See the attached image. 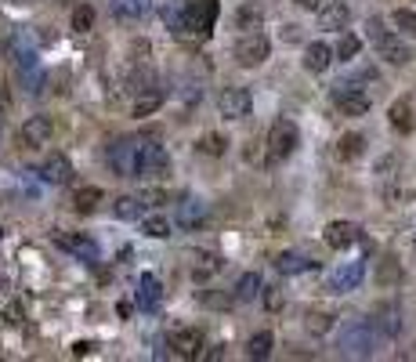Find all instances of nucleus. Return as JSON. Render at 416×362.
Segmentation results:
<instances>
[{
	"instance_id": "a18cd8bd",
	"label": "nucleus",
	"mask_w": 416,
	"mask_h": 362,
	"mask_svg": "<svg viewBox=\"0 0 416 362\" xmlns=\"http://www.w3.org/2000/svg\"><path fill=\"white\" fill-rule=\"evenodd\" d=\"M58 4H69V0H58Z\"/></svg>"
},
{
	"instance_id": "f3484780",
	"label": "nucleus",
	"mask_w": 416,
	"mask_h": 362,
	"mask_svg": "<svg viewBox=\"0 0 416 362\" xmlns=\"http://www.w3.org/2000/svg\"><path fill=\"white\" fill-rule=\"evenodd\" d=\"M326 243L333 250H347L351 243H359V225L355 221H329L326 225Z\"/></svg>"
},
{
	"instance_id": "cd10ccee",
	"label": "nucleus",
	"mask_w": 416,
	"mask_h": 362,
	"mask_svg": "<svg viewBox=\"0 0 416 362\" xmlns=\"http://www.w3.org/2000/svg\"><path fill=\"white\" fill-rule=\"evenodd\" d=\"M271 344H275V337H271L268 329H257V334L250 337V344H246V355L250 359H268L271 355Z\"/></svg>"
},
{
	"instance_id": "0eeeda50",
	"label": "nucleus",
	"mask_w": 416,
	"mask_h": 362,
	"mask_svg": "<svg viewBox=\"0 0 416 362\" xmlns=\"http://www.w3.org/2000/svg\"><path fill=\"white\" fill-rule=\"evenodd\" d=\"M333 105H337L344 116H365L370 113V94L355 84H341L333 91Z\"/></svg>"
},
{
	"instance_id": "b1692460",
	"label": "nucleus",
	"mask_w": 416,
	"mask_h": 362,
	"mask_svg": "<svg viewBox=\"0 0 416 362\" xmlns=\"http://www.w3.org/2000/svg\"><path fill=\"white\" fill-rule=\"evenodd\" d=\"M19 69V80H22V87H26V94H40L44 91V69L37 66V62H26V66H15Z\"/></svg>"
},
{
	"instance_id": "7c9ffc66",
	"label": "nucleus",
	"mask_w": 416,
	"mask_h": 362,
	"mask_svg": "<svg viewBox=\"0 0 416 362\" xmlns=\"http://www.w3.org/2000/svg\"><path fill=\"white\" fill-rule=\"evenodd\" d=\"M261 19H264V11H261L257 4H243V8H239V15H235L239 29H246V33H253V29H261Z\"/></svg>"
},
{
	"instance_id": "f03ea898",
	"label": "nucleus",
	"mask_w": 416,
	"mask_h": 362,
	"mask_svg": "<svg viewBox=\"0 0 416 362\" xmlns=\"http://www.w3.org/2000/svg\"><path fill=\"white\" fill-rule=\"evenodd\" d=\"M170 170V156L167 149L159 145V141H141V149H138V163H134V178H163Z\"/></svg>"
},
{
	"instance_id": "ddd939ff",
	"label": "nucleus",
	"mask_w": 416,
	"mask_h": 362,
	"mask_svg": "<svg viewBox=\"0 0 416 362\" xmlns=\"http://www.w3.org/2000/svg\"><path fill=\"white\" fill-rule=\"evenodd\" d=\"M170 348L178 352L181 359H196V355H203V334H199V329H174V334H170Z\"/></svg>"
},
{
	"instance_id": "aec40b11",
	"label": "nucleus",
	"mask_w": 416,
	"mask_h": 362,
	"mask_svg": "<svg viewBox=\"0 0 416 362\" xmlns=\"http://www.w3.org/2000/svg\"><path fill=\"white\" fill-rule=\"evenodd\" d=\"M58 246H66L69 254L84 257V261H98V243L87 239V235H58Z\"/></svg>"
},
{
	"instance_id": "20e7f679",
	"label": "nucleus",
	"mask_w": 416,
	"mask_h": 362,
	"mask_svg": "<svg viewBox=\"0 0 416 362\" xmlns=\"http://www.w3.org/2000/svg\"><path fill=\"white\" fill-rule=\"evenodd\" d=\"M268 51H271V47H268V37L253 29V33H243V37H239V44H235L232 55H235V62H239L243 69H253V66H261V62L268 58Z\"/></svg>"
},
{
	"instance_id": "ea45409f",
	"label": "nucleus",
	"mask_w": 416,
	"mask_h": 362,
	"mask_svg": "<svg viewBox=\"0 0 416 362\" xmlns=\"http://www.w3.org/2000/svg\"><path fill=\"white\" fill-rule=\"evenodd\" d=\"M203 301L210 305V308H225V305L232 301V297H228V293H225V297H221V293H203Z\"/></svg>"
},
{
	"instance_id": "393cba45",
	"label": "nucleus",
	"mask_w": 416,
	"mask_h": 362,
	"mask_svg": "<svg viewBox=\"0 0 416 362\" xmlns=\"http://www.w3.org/2000/svg\"><path fill=\"white\" fill-rule=\"evenodd\" d=\"M275 269H279L282 275H297V272H308V269H315V261H308V257L293 254V250H282V254L275 257Z\"/></svg>"
},
{
	"instance_id": "c03bdc74",
	"label": "nucleus",
	"mask_w": 416,
	"mask_h": 362,
	"mask_svg": "<svg viewBox=\"0 0 416 362\" xmlns=\"http://www.w3.org/2000/svg\"><path fill=\"white\" fill-rule=\"evenodd\" d=\"M0 134H4V116H0Z\"/></svg>"
},
{
	"instance_id": "37998d69",
	"label": "nucleus",
	"mask_w": 416,
	"mask_h": 362,
	"mask_svg": "<svg viewBox=\"0 0 416 362\" xmlns=\"http://www.w3.org/2000/svg\"><path fill=\"white\" fill-rule=\"evenodd\" d=\"M15 4H40V0H15Z\"/></svg>"
},
{
	"instance_id": "dca6fc26",
	"label": "nucleus",
	"mask_w": 416,
	"mask_h": 362,
	"mask_svg": "<svg viewBox=\"0 0 416 362\" xmlns=\"http://www.w3.org/2000/svg\"><path fill=\"white\" fill-rule=\"evenodd\" d=\"M159 297H163L159 279H156L152 272H145V275L138 279V297H134L138 308H141V311H156V308H159Z\"/></svg>"
},
{
	"instance_id": "7ed1b4c3",
	"label": "nucleus",
	"mask_w": 416,
	"mask_h": 362,
	"mask_svg": "<svg viewBox=\"0 0 416 362\" xmlns=\"http://www.w3.org/2000/svg\"><path fill=\"white\" fill-rule=\"evenodd\" d=\"M370 37H373V47H377V58L391 62V66H406V62L413 58L409 47H406V40L395 37V33H388V29H383L377 19L370 22Z\"/></svg>"
},
{
	"instance_id": "4468645a",
	"label": "nucleus",
	"mask_w": 416,
	"mask_h": 362,
	"mask_svg": "<svg viewBox=\"0 0 416 362\" xmlns=\"http://www.w3.org/2000/svg\"><path fill=\"white\" fill-rule=\"evenodd\" d=\"M221 269H225V261H221V254H214V250H196L192 254V279H214Z\"/></svg>"
},
{
	"instance_id": "4c0bfd02",
	"label": "nucleus",
	"mask_w": 416,
	"mask_h": 362,
	"mask_svg": "<svg viewBox=\"0 0 416 362\" xmlns=\"http://www.w3.org/2000/svg\"><path fill=\"white\" fill-rule=\"evenodd\" d=\"M391 19H395V26L402 29L406 37H416V11H409V8H398V11L391 15Z\"/></svg>"
},
{
	"instance_id": "5701e85b",
	"label": "nucleus",
	"mask_w": 416,
	"mask_h": 362,
	"mask_svg": "<svg viewBox=\"0 0 416 362\" xmlns=\"http://www.w3.org/2000/svg\"><path fill=\"white\" fill-rule=\"evenodd\" d=\"M113 214L123 217V221H138V217H145V196H120L113 203Z\"/></svg>"
},
{
	"instance_id": "f704fd0d",
	"label": "nucleus",
	"mask_w": 416,
	"mask_h": 362,
	"mask_svg": "<svg viewBox=\"0 0 416 362\" xmlns=\"http://www.w3.org/2000/svg\"><path fill=\"white\" fill-rule=\"evenodd\" d=\"M152 84H156V73H152L149 66H141V69H134V73H131V87H134L138 94L152 91Z\"/></svg>"
},
{
	"instance_id": "f257e3e1",
	"label": "nucleus",
	"mask_w": 416,
	"mask_h": 362,
	"mask_svg": "<svg viewBox=\"0 0 416 362\" xmlns=\"http://www.w3.org/2000/svg\"><path fill=\"white\" fill-rule=\"evenodd\" d=\"M297 141H300L297 123H293V120H286V116L275 120V123H271V131H268V163L275 167V163L286 160V156H293Z\"/></svg>"
},
{
	"instance_id": "6e6552de",
	"label": "nucleus",
	"mask_w": 416,
	"mask_h": 362,
	"mask_svg": "<svg viewBox=\"0 0 416 362\" xmlns=\"http://www.w3.org/2000/svg\"><path fill=\"white\" fill-rule=\"evenodd\" d=\"M341 348H344L347 355H370V352H373V326H370V323L347 326L344 337H341Z\"/></svg>"
},
{
	"instance_id": "473e14b6",
	"label": "nucleus",
	"mask_w": 416,
	"mask_h": 362,
	"mask_svg": "<svg viewBox=\"0 0 416 362\" xmlns=\"http://www.w3.org/2000/svg\"><path fill=\"white\" fill-rule=\"evenodd\" d=\"M196 149H199L203 156H225L228 141L221 138V134H214V131H210V134H203V138H199V145H196Z\"/></svg>"
},
{
	"instance_id": "49530a36",
	"label": "nucleus",
	"mask_w": 416,
	"mask_h": 362,
	"mask_svg": "<svg viewBox=\"0 0 416 362\" xmlns=\"http://www.w3.org/2000/svg\"><path fill=\"white\" fill-rule=\"evenodd\" d=\"M413 355H416V352H413Z\"/></svg>"
},
{
	"instance_id": "423d86ee",
	"label": "nucleus",
	"mask_w": 416,
	"mask_h": 362,
	"mask_svg": "<svg viewBox=\"0 0 416 362\" xmlns=\"http://www.w3.org/2000/svg\"><path fill=\"white\" fill-rule=\"evenodd\" d=\"M250 109H253V98H250L246 87H225V91H221L217 113L225 120H243V116H250Z\"/></svg>"
},
{
	"instance_id": "1a4fd4ad",
	"label": "nucleus",
	"mask_w": 416,
	"mask_h": 362,
	"mask_svg": "<svg viewBox=\"0 0 416 362\" xmlns=\"http://www.w3.org/2000/svg\"><path fill=\"white\" fill-rule=\"evenodd\" d=\"M362 275H365V264L362 261H347V264H341V269L329 275V290L333 293H347V290H355L362 282Z\"/></svg>"
},
{
	"instance_id": "58836bf2",
	"label": "nucleus",
	"mask_w": 416,
	"mask_h": 362,
	"mask_svg": "<svg viewBox=\"0 0 416 362\" xmlns=\"http://www.w3.org/2000/svg\"><path fill=\"white\" fill-rule=\"evenodd\" d=\"M264 305H268L271 311H279V308H282V293H279V290H264Z\"/></svg>"
},
{
	"instance_id": "72a5a7b5",
	"label": "nucleus",
	"mask_w": 416,
	"mask_h": 362,
	"mask_svg": "<svg viewBox=\"0 0 416 362\" xmlns=\"http://www.w3.org/2000/svg\"><path fill=\"white\" fill-rule=\"evenodd\" d=\"M304 326H308V334H329V329H333V316H329V311H308Z\"/></svg>"
},
{
	"instance_id": "2f4dec72",
	"label": "nucleus",
	"mask_w": 416,
	"mask_h": 362,
	"mask_svg": "<svg viewBox=\"0 0 416 362\" xmlns=\"http://www.w3.org/2000/svg\"><path fill=\"white\" fill-rule=\"evenodd\" d=\"M388 116H391V127H395V131H409V127H413V109H409V102H395V105L388 109Z\"/></svg>"
},
{
	"instance_id": "a19ab883",
	"label": "nucleus",
	"mask_w": 416,
	"mask_h": 362,
	"mask_svg": "<svg viewBox=\"0 0 416 362\" xmlns=\"http://www.w3.org/2000/svg\"><path fill=\"white\" fill-rule=\"evenodd\" d=\"M380 279H383V282H395V279H398V264L388 261V264H383V272H380Z\"/></svg>"
},
{
	"instance_id": "c85d7f7f",
	"label": "nucleus",
	"mask_w": 416,
	"mask_h": 362,
	"mask_svg": "<svg viewBox=\"0 0 416 362\" xmlns=\"http://www.w3.org/2000/svg\"><path fill=\"white\" fill-rule=\"evenodd\" d=\"M362 145H365L362 134H344V138L337 141V160H359Z\"/></svg>"
},
{
	"instance_id": "f8f14e48",
	"label": "nucleus",
	"mask_w": 416,
	"mask_h": 362,
	"mask_svg": "<svg viewBox=\"0 0 416 362\" xmlns=\"http://www.w3.org/2000/svg\"><path fill=\"white\" fill-rule=\"evenodd\" d=\"M159 19H163V26L170 29V33L185 37V22H188V4H185V0H163V4H159Z\"/></svg>"
},
{
	"instance_id": "c756f323",
	"label": "nucleus",
	"mask_w": 416,
	"mask_h": 362,
	"mask_svg": "<svg viewBox=\"0 0 416 362\" xmlns=\"http://www.w3.org/2000/svg\"><path fill=\"white\" fill-rule=\"evenodd\" d=\"M159 105H163V91H145L134 98V116H152Z\"/></svg>"
},
{
	"instance_id": "bb28decb",
	"label": "nucleus",
	"mask_w": 416,
	"mask_h": 362,
	"mask_svg": "<svg viewBox=\"0 0 416 362\" xmlns=\"http://www.w3.org/2000/svg\"><path fill=\"white\" fill-rule=\"evenodd\" d=\"M264 287H261V275L257 272H246L243 279L235 282V301H253V297H261Z\"/></svg>"
},
{
	"instance_id": "9d476101",
	"label": "nucleus",
	"mask_w": 416,
	"mask_h": 362,
	"mask_svg": "<svg viewBox=\"0 0 416 362\" xmlns=\"http://www.w3.org/2000/svg\"><path fill=\"white\" fill-rule=\"evenodd\" d=\"M40 178H44L47 185H69V178H73V163H69L62 152H51V156H47V160L40 163Z\"/></svg>"
},
{
	"instance_id": "c9c22d12",
	"label": "nucleus",
	"mask_w": 416,
	"mask_h": 362,
	"mask_svg": "<svg viewBox=\"0 0 416 362\" xmlns=\"http://www.w3.org/2000/svg\"><path fill=\"white\" fill-rule=\"evenodd\" d=\"M359 47H362V40H359L355 33H344L341 44H337V58H341V62H351V58L359 55Z\"/></svg>"
},
{
	"instance_id": "6ab92c4d",
	"label": "nucleus",
	"mask_w": 416,
	"mask_h": 362,
	"mask_svg": "<svg viewBox=\"0 0 416 362\" xmlns=\"http://www.w3.org/2000/svg\"><path fill=\"white\" fill-rule=\"evenodd\" d=\"M109 11H113L116 22H141L149 11V0H113Z\"/></svg>"
},
{
	"instance_id": "9b49d317",
	"label": "nucleus",
	"mask_w": 416,
	"mask_h": 362,
	"mask_svg": "<svg viewBox=\"0 0 416 362\" xmlns=\"http://www.w3.org/2000/svg\"><path fill=\"white\" fill-rule=\"evenodd\" d=\"M51 131H55L51 116H29V120L22 123V141H26L29 149L47 145V141H51Z\"/></svg>"
},
{
	"instance_id": "39448f33",
	"label": "nucleus",
	"mask_w": 416,
	"mask_h": 362,
	"mask_svg": "<svg viewBox=\"0 0 416 362\" xmlns=\"http://www.w3.org/2000/svg\"><path fill=\"white\" fill-rule=\"evenodd\" d=\"M138 149H141L138 138H120V141H113V145H109V167H113L116 174H123V178H134Z\"/></svg>"
},
{
	"instance_id": "e433bc0d",
	"label": "nucleus",
	"mask_w": 416,
	"mask_h": 362,
	"mask_svg": "<svg viewBox=\"0 0 416 362\" xmlns=\"http://www.w3.org/2000/svg\"><path fill=\"white\" fill-rule=\"evenodd\" d=\"M91 26H94V8L91 4H80L73 11V29H76V33H87Z\"/></svg>"
},
{
	"instance_id": "a878e982",
	"label": "nucleus",
	"mask_w": 416,
	"mask_h": 362,
	"mask_svg": "<svg viewBox=\"0 0 416 362\" xmlns=\"http://www.w3.org/2000/svg\"><path fill=\"white\" fill-rule=\"evenodd\" d=\"M141 232H145L149 239H170V235H174V225L167 221L163 214H145V217H141Z\"/></svg>"
},
{
	"instance_id": "4be33fe9",
	"label": "nucleus",
	"mask_w": 416,
	"mask_h": 362,
	"mask_svg": "<svg viewBox=\"0 0 416 362\" xmlns=\"http://www.w3.org/2000/svg\"><path fill=\"white\" fill-rule=\"evenodd\" d=\"M318 26L323 29H344L347 26V8L341 0H329V4L318 8Z\"/></svg>"
},
{
	"instance_id": "412c9836",
	"label": "nucleus",
	"mask_w": 416,
	"mask_h": 362,
	"mask_svg": "<svg viewBox=\"0 0 416 362\" xmlns=\"http://www.w3.org/2000/svg\"><path fill=\"white\" fill-rule=\"evenodd\" d=\"M102 199H105V192L98 185H84V188H76V192H73V210L76 214H91V210H98Z\"/></svg>"
},
{
	"instance_id": "a211bd4d",
	"label": "nucleus",
	"mask_w": 416,
	"mask_h": 362,
	"mask_svg": "<svg viewBox=\"0 0 416 362\" xmlns=\"http://www.w3.org/2000/svg\"><path fill=\"white\" fill-rule=\"evenodd\" d=\"M333 55H337V51H333L329 44L315 40V44L304 47V69H308V73H326L329 62H333Z\"/></svg>"
},
{
	"instance_id": "79ce46f5",
	"label": "nucleus",
	"mask_w": 416,
	"mask_h": 362,
	"mask_svg": "<svg viewBox=\"0 0 416 362\" xmlns=\"http://www.w3.org/2000/svg\"><path fill=\"white\" fill-rule=\"evenodd\" d=\"M293 4H297L300 11H318V8H323V0H293Z\"/></svg>"
},
{
	"instance_id": "2eb2a0df",
	"label": "nucleus",
	"mask_w": 416,
	"mask_h": 362,
	"mask_svg": "<svg viewBox=\"0 0 416 362\" xmlns=\"http://www.w3.org/2000/svg\"><path fill=\"white\" fill-rule=\"evenodd\" d=\"M178 225H185V228H203L206 225V203L203 199H196V196H188V199H181L178 203Z\"/></svg>"
}]
</instances>
